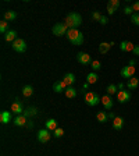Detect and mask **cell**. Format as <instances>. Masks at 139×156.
I'll list each match as a JSON object with an SVG mask.
<instances>
[{
  "label": "cell",
  "instance_id": "17",
  "mask_svg": "<svg viewBox=\"0 0 139 156\" xmlns=\"http://www.w3.org/2000/svg\"><path fill=\"white\" fill-rule=\"evenodd\" d=\"M123 126H124V119L123 117H116V119L113 120V128L114 130L120 131L121 128H123Z\"/></svg>",
  "mask_w": 139,
  "mask_h": 156
},
{
  "label": "cell",
  "instance_id": "36",
  "mask_svg": "<svg viewBox=\"0 0 139 156\" xmlns=\"http://www.w3.org/2000/svg\"><path fill=\"white\" fill-rule=\"evenodd\" d=\"M116 11H117V9H114V7H111V6H109V4H107V13L110 14V16H113Z\"/></svg>",
  "mask_w": 139,
  "mask_h": 156
},
{
  "label": "cell",
  "instance_id": "11",
  "mask_svg": "<svg viewBox=\"0 0 139 156\" xmlns=\"http://www.w3.org/2000/svg\"><path fill=\"white\" fill-rule=\"evenodd\" d=\"M102 105L104 106V109L106 110H110L111 107H113V101H111L110 95H104V96H102Z\"/></svg>",
  "mask_w": 139,
  "mask_h": 156
},
{
  "label": "cell",
  "instance_id": "7",
  "mask_svg": "<svg viewBox=\"0 0 139 156\" xmlns=\"http://www.w3.org/2000/svg\"><path fill=\"white\" fill-rule=\"evenodd\" d=\"M135 71H136V68H135V66H125V67H123V70H121V75L123 77H125V78H132L134 75H135Z\"/></svg>",
  "mask_w": 139,
  "mask_h": 156
},
{
  "label": "cell",
  "instance_id": "42",
  "mask_svg": "<svg viewBox=\"0 0 139 156\" xmlns=\"http://www.w3.org/2000/svg\"><path fill=\"white\" fill-rule=\"evenodd\" d=\"M109 119H113V120H114V119H116V116H114V113H111V112H110V113H109Z\"/></svg>",
  "mask_w": 139,
  "mask_h": 156
},
{
  "label": "cell",
  "instance_id": "20",
  "mask_svg": "<svg viewBox=\"0 0 139 156\" xmlns=\"http://www.w3.org/2000/svg\"><path fill=\"white\" fill-rule=\"evenodd\" d=\"M36 113H38V109H36V107H33V106H31V107H28V109H25L23 114L26 117V119H29V117H33Z\"/></svg>",
  "mask_w": 139,
  "mask_h": 156
},
{
  "label": "cell",
  "instance_id": "35",
  "mask_svg": "<svg viewBox=\"0 0 139 156\" xmlns=\"http://www.w3.org/2000/svg\"><path fill=\"white\" fill-rule=\"evenodd\" d=\"M124 13H125L127 16H132V14H135L134 13V10H132V7H130V6H127L125 9H124Z\"/></svg>",
  "mask_w": 139,
  "mask_h": 156
},
{
  "label": "cell",
  "instance_id": "32",
  "mask_svg": "<svg viewBox=\"0 0 139 156\" xmlns=\"http://www.w3.org/2000/svg\"><path fill=\"white\" fill-rule=\"evenodd\" d=\"M109 6L114 7V9H118L120 7V0H109Z\"/></svg>",
  "mask_w": 139,
  "mask_h": 156
},
{
  "label": "cell",
  "instance_id": "8",
  "mask_svg": "<svg viewBox=\"0 0 139 156\" xmlns=\"http://www.w3.org/2000/svg\"><path fill=\"white\" fill-rule=\"evenodd\" d=\"M117 99L120 103H125V102L131 101V92L130 91H118L117 92Z\"/></svg>",
  "mask_w": 139,
  "mask_h": 156
},
{
  "label": "cell",
  "instance_id": "30",
  "mask_svg": "<svg viewBox=\"0 0 139 156\" xmlns=\"http://www.w3.org/2000/svg\"><path fill=\"white\" fill-rule=\"evenodd\" d=\"M117 89H118V88H117V85L110 84L109 87H107V94H109V95H114V94H116L117 95V92H118Z\"/></svg>",
  "mask_w": 139,
  "mask_h": 156
},
{
  "label": "cell",
  "instance_id": "2",
  "mask_svg": "<svg viewBox=\"0 0 139 156\" xmlns=\"http://www.w3.org/2000/svg\"><path fill=\"white\" fill-rule=\"evenodd\" d=\"M67 38H68V41L75 46H79L84 43V34H82L81 31H78V29H68Z\"/></svg>",
  "mask_w": 139,
  "mask_h": 156
},
{
  "label": "cell",
  "instance_id": "38",
  "mask_svg": "<svg viewBox=\"0 0 139 156\" xmlns=\"http://www.w3.org/2000/svg\"><path fill=\"white\" fill-rule=\"evenodd\" d=\"M25 127H26V128H29V130H32V128H33V121H32V120H31V121H28Z\"/></svg>",
  "mask_w": 139,
  "mask_h": 156
},
{
  "label": "cell",
  "instance_id": "23",
  "mask_svg": "<svg viewBox=\"0 0 139 156\" xmlns=\"http://www.w3.org/2000/svg\"><path fill=\"white\" fill-rule=\"evenodd\" d=\"M97 80H99V77H97L96 73H89V74L86 75V82L89 85H91V84H96Z\"/></svg>",
  "mask_w": 139,
  "mask_h": 156
},
{
  "label": "cell",
  "instance_id": "9",
  "mask_svg": "<svg viewBox=\"0 0 139 156\" xmlns=\"http://www.w3.org/2000/svg\"><path fill=\"white\" fill-rule=\"evenodd\" d=\"M77 60H78V63H81V64H84V66L92 63L91 56L88 55V53H84V52H79V53H78V55H77Z\"/></svg>",
  "mask_w": 139,
  "mask_h": 156
},
{
  "label": "cell",
  "instance_id": "13",
  "mask_svg": "<svg viewBox=\"0 0 139 156\" xmlns=\"http://www.w3.org/2000/svg\"><path fill=\"white\" fill-rule=\"evenodd\" d=\"M75 80H77V78H75V75L71 74V73H68V74L64 75V80H63V82H64V84L67 85V88H68V87H72V85H74Z\"/></svg>",
  "mask_w": 139,
  "mask_h": 156
},
{
  "label": "cell",
  "instance_id": "43",
  "mask_svg": "<svg viewBox=\"0 0 139 156\" xmlns=\"http://www.w3.org/2000/svg\"><path fill=\"white\" fill-rule=\"evenodd\" d=\"M117 88H118V89H123V88H124V84H123V82H120V84L117 85Z\"/></svg>",
  "mask_w": 139,
  "mask_h": 156
},
{
  "label": "cell",
  "instance_id": "39",
  "mask_svg": "<svg viewBox=\"0 0 139 156\" xmlns=\"http://www.w3.org/2000/svg\"><path fill=\"white\" fill-rule=\"evenodd\" d=\"M134 55L135 56H139V45H135V49H134Z\"/></svg>",
  "mask_w": 139,
  "mask_h": 156
},
{
  "label": "cell",
  "instance_id": "29",
  "mask_svg": "<svg viewBox=\"0 0 139 156\" xmlns=\"http://www.w3.org/2000/svg\"><path fill=\"white\" fill-rule=\"evenodd\" d=\"M91 67H92V70H93V73H95V71H99V70H100L102 64H100V62H99V60H92Z\"/></svg>",
  "mask_w": 139,
  "mask_h": 156
},
{
  "label": "cell",
  "instance_id": "28",
  "mask_svg": "<svg viewBox=\"0 0 139 156\" xmlns=\"http://www.w3.org/2000/svg\"><path fill=\"white\" fill-rule=\"evenodd\" d=\"M9 31H10V29H9V23H7L6 20H3V21L0 23V32L6 35V34L9 32Z\"/></svg>",
  "mask_w": 139,
  "mask_h": 156
},
{
  "label": "cell",
  "instance_id": "26",
  "mask_svg": "<svg viewBox=\"0 0 139 156\" xmlns=\"http://www.w3.org/2000/svg\"><path fill=\"white\" fill-rule=\"evenodd\" d=\"M64 94H65V96L70 98V99H72V98L77 96V91H75V88H74V87H68L67 89L64 91Z\"/></svg>",
  "mask_w": 139,
  "mask_h": 156
},
{
  "label": "cell",
  "instance_id": "4",
  "mask_svg": "<svg viewBox=\"0 0 139 156\" xmlns=\"http://www.w3.org/2000/svg\"><path fill=\"white\" fill-rule=\"evenodd\" d=\"M11 46H13V49L16 50V52H18V53H24L26 50V42L24 41V39H21V38L16 39Z\"/></svg>",
  "mask_w": 139,
  "mask_h": 156
},
{
  "label": "cell",
  "instance_id": "10",
  "mask_svg": "<svg viewBox=\"0 0 139 156\" xmlns=\"http://www.w3.org/2000/svg\"><path fill=\"white\" fill-rule=\"evenodd\" d=\"M11 113L17 114V116H19V114L24 113V107H23V103L17 99L16 102H13V105H11Z\"/></svg>",
  "mask_w": 139,
  "mask_h": 156
},
{
  "label": "cell",
  "instance_id": "27",
  "mask_svg": "<svg viewBox=\"0 0 139 156\" xmlns=\"http://www.w3.org/2000/svg\"><path fill=\"white\" fill-rule=\"evenodd\" d=\"M23 95L25 98H29L33 95V88L31 87V85H25V87L23 88Z\"/></svg>",
  "mask_w": 139,
  "mask_h": 156
},
{
  "label": "cell",
  "instance_id": "3",
  "mask_svg": "<svg viewBox=\"0 0 139 156\" xmlns=\"http://www.w3.org/2000/svg\"><path fill=\"white\" fill-rule=\"evenodd\" d=\"M100 101H102V98L96 92H86L85 94V103L88 106H96Z\"/></svg>",
  "mask_w": 139,
  "mask_h": 156
},
{
  "label": "cell",
  "instance_id": "41",
  "mask_svg": "<svg viewBox=\"0 0 139 156\" xmlns=\"http://www.w3.org/2000/svg\"><path fill=\"white\" fill-rule=\"evenodd\" d=\"M86 89H89V84H88V82H85V84H84V92L86 91Z\"/></svg>",
  "mask_w": 139,
  "mask_h": 156
},
{
  "label": "cell",
  "instance_id": "19",
  "mask_svg": "<svg viewBox=\"0 0 139 156\" xmlns=\"http://www.w3.org/2000/svg\"><path fill=\"white\" fill-rule=\"evenodd\" d=\"M45 126H46V128H47L49 131H54L56 128H58V127H57V121H56L54 119H49V120L45 123Z\"/></svg>",
  "mask_w": 139,
  "mask_h": 156
},
{
  "label": "cell",
  "instance_id": "33",
  "mask_svg": "<svg viewBox=\"0 0 139 156\" xmlns=\"http://www.w3.org/2000/svg\"><path fill=\"white\" fill-rule=\"evenodd\" d=\"M131 20H132V23L135 24V25H139V13H135L131 16Z\"/></svg>",
  "mask_w": 139,
  "mask_h": 156
},
{
  "label": "cell",
  "instance_id": "18",
  "mask_svg": "<svg viewBox=\"0 0 139 156\" xmlns=\"http://www.w3.org/2000/svg\"><path fill=\"white\" fill-rule=\"evenodd\" d=\"M10 120H11V113L10 112H2L0 113V121L3 124H7V123H10Z\"/></svg>",
  "mask_w": 139,
  "mask_h": 156
},
{
  "label": "cell",
  "instance_id": "22",
  "mask_svg": "<svg viewBox=\"0 0 139 156\" xmlns=\"http://www.w3.org/2000/svg\"><path fill=\"white\" fill-rule=\"evenodd\" d=\"M53 89H54V92L60 94V92H63V91H65V89H67V85H65L63 81H58V82H56V84H54Z\"/></svg>",
  "mask_w": 139,
  "mask_h": 156
},
{
  "label": "cell",
  "instance_id": "31",
  "mask_svg": "<svg viewBox=\"0 0 139 156\" xmlns=\"http://www.w3.org/2000/svg\"><path fill=\"white\" fill-rule=\"evenodd\" d=\"M63 134H64V130H63V128H60V127H58V128H56V130L53 131V135H54L56 138H60V136H63Z\"/></svg>",
  "mask_w": 139,
  "mask_h": 156
},
{
  "label": "cell",
  "instance_id": "25",
  "mask_svg": "<svg viewBox=\"0 0 139 156\" xmlns=\"http://www.w3.org/2000/svg\"><path fill=\"white\" fill-rule=\"evenodd\" d=\"M16 18H17V14H16V11H13V10H9V11L4 13V20H6L7 23H9V21H14Z\"/></svg>",
  "mask_w": 139,
  "mask_h": 156
},
{
  "label": "cell",
  "instance_id": "44",
  "mask_svg": "<svg viewBox=\"0 0 139 156\" xmlns=\"http://www.w3.org/2000/svg\"><path fill=\"white\" fill-rule=\"evenodd\" d=\"M130 66H135V60H130Z\"/></svg>",
  "mask_w": 139,
  "mask_h": 156
},
{
  "label": "cell",
  "instance_id": "37",
  "mask_svg": "<svg viewBox=\"0 0 139 156\" xmlns=\"http://www.w3.org/2000/svg\"><path fill=\"white\" fill-rule=\"evenodd\" d=\"M131 7H132L134 13H136V11H139V2H135V3H134Z\"/></svg>",
  "mask_w": 139,
  "mask_h": 156
},
{
  "label": "cell",
  "instance_id": "1",
  "mask_svg": "<svg viewBox=\"0 0 139 156\" xmlns=\"http://www.w3.org/2000/svg\"><path fill=\"white\" fill-rule=\"evenodd\" d=\"M81 23H82V18L78 13H70L64 20V24L67 25L68 29H78Z\"/></svg>",
  "mask_w": 139,
  "mask_h": 156
},
{
  "label": "cell",
  "instance_id": "16",
  "mask_svg": "<svg viewBox=\"0 0 139 156\" xmlns=\"http://www.w3.org/2000/svg\"><path fill=\"white\" fill-rule=\"evenodd\" d=\"M16 39H18V38H17V32L14 29H10L9 32L4 35V41H6V42H14Z\"/></svg>",
  "mask_w": 139,
  "mask_h": 156
},
{
  "label": "cell",
  "instance_id": "14",
  "mask_svg": "<svg viewBox=\"0 0 139 156\" xmlns=\"http://www.w3.org/2000/svg\"><path fill=\"white\" fill-rule=\"evenodd\" d=\"M26 123H28V120H26V117L24 116V114H19V116H17L16 119H14V124H16L17 127H25Z\"/></svg>",
  "mask_w": 139,
  "mask_h": 156
},
{
  "label": "cell",
  "instance_id": "12",
  "mask_svg": "<svg viewBox=\"0 0 139 156\" xmlns=\"http://www.w3.org/2000/svg\"><path fill=\"white\" fill-rule=\"evenodd\" d=\"M120 49L123 50V52H134L135 45H134L132 42H127V41H124V42L120 43Z\"/></svg>",
  "mask_w": 139,
  "mask_h": 156
},
{
  "label": "cell",
  "instance_id": "21",
  "mask_svg": "<svg viewBox=\"0 0 139 156\" xmlns=\"http://www.w3.org/2000/svg\"><path fill=\"white\" fill-rule=\"evenodd\" d=\"M96 119L99 123H107V121H109V113H106V112H99V113L96 114Z\"/></svg>",
  "mask_w": 139,
  "mask_h": 156
},
{
  "label": "cell",
  "instance_id": "15",
  "mask_svg": "<svg viewBox=\"0 0 139 156\" xmlns=\"http://www.w3.org/2000/svg\"><path fill=\"white\" fill-rule=\"evenodd\" d=\"M127 87H128V89H136V88L139 87V80L136 77H132L128 80V82H127Z\"/></svg>",
  "mask_w": 139,
  "mask_h": 156
},
{
  "label": "cell",
  "instance_id": "40",
  "mask_svg": "<svg viewBox=\"0 0 139 156\" xmlns=\"http://www.w3.org/2000/svg\"><path fill=\"white\" fill-rule=\"evenodd\" d=\"M100 24H102V25H106V24H107V17H102V20H100Z\"/></svg>",
  "mask_w": 139,
  "mask_h": 156
},
{
  "label": "cell",
  "instance_id": "5",
  "mask_svg": "<svg viewBox=\"0 0 139 156\" xmlns=\"http://www.w3.org/2000/svg\"><path fill=\"white\" fill-rule=\"evenodd\" d=\"M67 32H68V28H67V25L63 23H57L53 27V34H54L56 36H63L64 34L67 35Z\"/></svg>",
  "mask_w": 139,
  "mask_h": 156
},
{
  "label": "cell",
  "instance_id": "34",
  "mask_svg": "<svg viewBox=\"0 0 139 156\" xmlns=\"http://www.w3.org/2000/svg\"><path fill=\"white\" fill-rule=\"evenodd\" d=\"M102 17H103V16H100V13H99V11H93V14H92V18H93L95 21H99V23H100Z\"/></svg>",
  "mask_w": 139,
  "mask_h": 156
},
{
  "label": "cell",
  "instance_id": "6",
  "mask_svg": "<svg viewBox=\"0 0 139 156\" xmlns=\"http://www.w3.org/2000/svg\"><path fill=\"white\" fill-rule=\"evenodd\" d=\"M50 136H52V134H50V131L47 130V128H43V130H40L38 133V141L42 144H46L50 141Z\"/></svg>",
  "mask_w": 139,
  "mask_h": 156
},
{
  "label": "cell",
  "instance_id": "24",
  "mask_svg": "<svg viewBox=\"0 0 139 156\" xmlns=\"http://www.w3.org/2000/svg\"><path fill=\"white\" fill-rule=\"evenodd\" d=\"M111 48V43H107V42H102L100 45H99V52L102 53V55H106L109 50H110Z\"/></svg>",
  "mask_w": 139,
  "mask_h": 156
}]
</instances>
